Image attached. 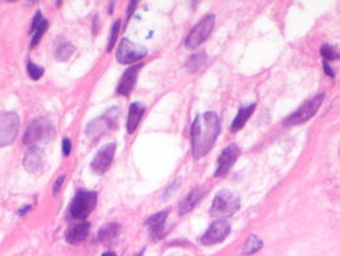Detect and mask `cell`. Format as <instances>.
Returning <instances> with one entry per match:
<instances>
[{"label": "cell", "instance_id": "44dd1931", "mask_svg": "<svg viewBox=\"0 0 340 256\" xmlns=\"http://www.w3.org/2000/svg\"><path fill=\"white\" fill-rule=\"evenodd\" d=\"M205 61H206L205 51H198V53L191 55V58L187 60V64H186L187 70H188V72H191V73L196 72V71H198L199 68L203 66Z\"/></svg>", "mask_w": 340, "mask_h": 256}, {"label": "cell", "instance_id": "4dcf8cb0", "mask_svg": "<svg viewBox=\"0 0 340 256\" xmlns=\"http://www.w3.org/2000/svg\"><path fill=\"white\" fill-rule=\"evenodd\" d=\"M101 256H117V253H114L113 251H108V252H104Z\"/></svg>", "mask_w": 340, "mask_h": 256}, {"label": "cell", "instance_id": "9c48e42d", "mask_svg": "<svg viewBox=\"0 0 340 256\" xmlns=\"http://www.w3.org/2000/svg\"><path fill=\"white\" fill-rule=\"evenodd\" d=\"M147 49L144 45L135 44L128 39H123L117 51V60L122 64H132L135 60L144 58Z\"/></svg>", "mask_w": 340, "mask_h": 256}, {"label": "cell", "instance_id": "7c38bea8", "mask_svg": "<svg viewBox=\"0 0 340 256\" xmlns=\"http://www.w3.org/2000/svg\"><path fill=\"white\" fill-rule=\"evenodd\" d=\"M240 155L241 150L236 145H229L228 147H225L218 159V168H216L215 176L216 177L226 176Z\"/></svg>", "mask_w": 340, "mask_h": 256}, {"label": "cell", "instance_id": "277c9868", "mask_svg": "<svg viewBox=\"0 0 340 256\" xmlns=\"http://www.w3.org/2000/svg\"><path fill=\"white\" fill-rule=\"evenodd\" d=\"M96 204H97V194L96 192L80 189L73 199L72 204H71V214L73 215V218L83 220L92 213Z\"/></svg>", "mask_w": 340, "mask_h": 256}, {"label": "cell", "instance_id": "7402d4cb", "mask_svg": "<svg viewBox=\"0 0 340 256\" xmlns=\"http://www.w3.org/2000/svg\"><path fill=\"white\" fill-rule=\"evenodd\" d=\"M262 241L258 237H256L255 235H251L250 237L246 241L245 246H243V253L245 255H252V253L257 252L262 248Z\"/></svg>", "mask_w": 340, "mask_h": 256}, {"label": "cell", "instance_id": "e0dca14e", "mask_svg": "<svg viewBox=\"0 0 340 256\" xmlns=\"http://www.w3.org/2000/svg\"><path fill=\"white\" fill-rule=\"evenodd\" d=\"M144 113H145V107L141 104V103H133V104H130L127 122L128 132H129V134H133V132L135 131V128L139 125Z\"/></svg>", "mask_w": 340, "mask_h": 256}, {"label": "cell", "instance_id": "d4e9b609", "mask_svg": "<svg viewBox=\"0 0 340 256\" xmlns=\"http://www.w3.org/2000/svg\"><path fill=\"white\" fill-rule=\"evenodd\" d=\"M27 73H28V76L32 80H39L44 75V68L41 66H38V64L29 61L27 64Z\"/></svg>", "mask_w": 340, "mask_h": 256}, {"label": "cell", "instance_id": "1f68e13d", "mask_svg": "<svg viewBox=\"0 0 340 256\" xmlns=\"http://www.w3.org/2000/svg\"><path fill=\"white\" fill-rule=\"evenodd\" d=\"M144 251H145V250H142L141 252H139V253H137V255H135V256H144Z\"/></svg>", "mask_w": 340, "mask_h": 256}, {"label": "cell", "instance_id": "83f0119b", "mask_svg": "<svg viewBox=\"0 0 340 256\" xmlns=\"http://www.w3.org/2000/svg\"><path fill=\"white\" fill-rule=\"evenodd\" d=\"M71 150H72V144H71V140L68 139V137H65V139L63 140V154L65 155V156H68V155L71 154Z\"/></svg>", "mask_w": 340, "mask_h": 256}, {"label": "cell", "instance_id": "ac0fdd59", "mask_svg": "<svg viewBox=\"0 0 340 256\" xmlns=\"http://www.w3.org/2000/svg\"><path fill=\"white\" fill-rule=\"evenodd\" d=\"M202 198V189L201 188H193L191 192L188 194L186 199L182 201L181 206H179V214L183 215V214L189 213L194 206L198 204L199 199Z\"/></svg>", "mask_w": 340, "mask_h": 256}, {"label": "cell", "instance_id": "ba28073f", "mask_svg": "<svg viewBox=\"0 0 340 256\" xmlns=\"http://www.w3.org/2000/svg\"><path fill=\"white\" fill-rule=\"evenodd\" d=\"M19 117L13 112L0 113V147L12 144L18 134Z\"/></svg>", "mask_w": 340, "mask_h": 256}, {"label": "cell", "instance_id": "4fadbf2b", "mask_svg": "<svg viewBox=\"0 0 340 256\" xmlns=\"http://www.w3.org/2000/svg\"><path fill=\"white\" fill-rule=\"evenodd\" d=\"M23 166L31 173H40L45 166V152L38 146H31L23 157Z\"/></svg>", "mask_w": 340, "mask_h": 256}, {"label": "cell", "instance_id": "5bb4252c", "mask_svg": "<svg viewBox=\"0 0 340 256\" xmlns=\"http://www.w3.org/2000/svg\"><path fill=\"white\" fill-rule=\"evenodd\" d=\"M144 67V64H137V66H133L129 67L124 73H123L122 78L119 81V85H118V92L120 95L128 96L130 93V91L134 87V83L137 81V76L139 72L141 71V68Z\"/></svg>", "mask_w": 340, "mask_h": 256}, {"label": "cell", "instance_id": "cb8c5ba5", "mask_svg": "<svg viewBox=\"0 0 340 256\" xmlns=\"http://www.w3.org/2000/svg\"><path fill=\"white\" fill-rule=\"evenodd\" d=\"M321 55L324 56L325 60H334V59H339L340 58V51H337L334 46L331 45H322L321 48Z\"/></svg>", "mask_w": 340, "mask_h": 256}, {"label": "cell", "instance_id": "7a4b0ae2", "mask_svg": "<svg viewBox=\"0 0 340 256\" xmlns=\"http://www.w3.org/2000/svg\"><path fill=\"white\" fill-rule=\"evenodd\" d=\"M54 137H55V128L53 123L46 118H36L27 125L23 142L28 146H38L39 144L51 141Z\"/></svg>", "mask_w": 340, "mask_h": 256}, {"label": "cell", "instance_id": "d6986e66", "mask_svg": "<svg viewBox=\"0 0 340 256\" xmlns=\"http://www.w3.org/2000/svg\"><path fill=\"white\" fill-rule=\"evenodd\" d=\"M255 108L256 104L250 105V107L241 108L238 114H236V117L234 118L233 123H231V131L236 132L240 131V130H242L243 125H245L246 122L248 120V118H250L251 115H252V113L255 112Z\"/></svg>", "mask_w": 340, "mask_h": 256}, {"label": "cell", "instance_id": "8fae6325", "mask_svg": "<svg viewBox=\"0 0 340 256\" xmlns=\"http://www.w3.org/2000/svg\"><path fill=\"white\" fill-rule=\"evenodd\" d=\"M115 144H108L98 150L91 163V169L97 174H104L110 168L114 159Z\"/></svg>", "mask_w": 340, "mask_h": 256}, {"label": "cell", "instance_id": "6da1fadb", "mask_svg": "<svg viewBox=\"0 0 340 256\" xmlns=\"http://www.w3.org/2000/svg\"><path fill=\"white\" fill-rule=\"evenodd\" d=\"M220 134V119L215 112L198 115L192 124V150L196 159L205 156Z\"/></svg>", "mask_w": 340, "mask_h": 256}, {"label": "cell", "instance_id": "52a82bcc", "mask_svg": "<svg viewBox=\"0 0 340 256\" xmlns=\"http://www.w3.org/2000/svg\"><path fill=\"white\" fill-rule=\"evenodd\" d=\"M214 23H215V16L208 14L205 16L193 28L191 29L189 35L186 39V46L189 49H194L201 45L213 32Z\"/></svg>", "mask_w": 340, "mask_h": 256}, {"label": "cell", "instance_id": "f1b7e54d", "mask_svg": "<svg viewBox=\"0 0 340 256\" xmlns=\"http://www.w3.org/2000/svg\"><path fill=\"white\" fill-rule=\"evenodd\" d=\"M63 182H64V176L59 177V178L56 179V183H55V186H54V194H58L59 188H60V186L63 184Z\"/></svg>", "mask_w": 340, "mask_h": 256}, {"label": "cell", "instance_id": "9a60e30c", "mask_svg": "<svg viewBox=\"0 0 340 256\" xmlns=\"http://www.w3.org/2000/svg\"><path fill=\"white\" fill-rule=\"evenodd\" d=\"M88 232H90V223L88 221H80V223L75 224L73 227L66 231L65 240L70 243L77 245V243H81L86 240Z\"/></svg>", "mask_w": 340, "mask_h": 256}, {"label": "cell", "instance_id": "484cf974", "mask_svg": "<svg viewBox=\"0 0 340 256\" xmlns=\"http://www.w3.org/2000/svg\"><path fill=\"white\" fill-rule=\"evenodd\" d=\"M46 28H48V21H46V19H44V21L41 22L40 26L38 27V29L35 31V36H33V39H32V43H31L32 46H36V44H38L39 41L41 40V38H43L44 32L46 31Z\"/></svg>", "mask_w": 340, "mask_h": 256}, {"label": "cell", "instance_id": "30bf717a", "mask_svg": "<svg viewBox=\"0 0 340 256\" xmlns=\"http://www.w3.org/2000/svg\"><path fill=\"white\" fill-rule=\"evenodd\" d=\"M230 233V224L228 220L219 219L211 224L209 230L206 231L205 235L202 236L201 242L203 245H215V243L221 242L226 238V236Z\"/></svg>", "mask_w": 340, "mask_h": 256}, {"label": "cell", "instance_id": "2e32d148", "mask_svg": "<svg viewBox=\"0 0 340 256\" xmlns=\"http://www.w3.org/2000/svg\"><path fill=\"white\" fill-rule=\"evenodd\" d=\"M167 214H169L167 211H161V213L155 214L154 216L147 219V227H149L150 233L154 238H161L164 235L165 220L167 218Z\"/></svg>", "mask_w": 340, "mask_h": 256}, {"label": "cell", "instance_id": "f546056e", "mask_svg": "<svg viewBox=\"0 0 340 256\" xmlns=\"http://www.w3.org/2000/svg\"><path fill=\"white\" fill-rule=\"evenodd\" d=\"M324 70H325V73H326L327 76H330V77H334V72H332L331 67H330L329 63H327L326 60H324Z\"/></svg>", "mask_w": 340, "mask_h": 256}, {"label": "cell", "instance_id": "5b68a950", "mask_svg": "<svg viewBox=\"0 0 340 256\" xmlns=\"http://www.w3.org/2000/svg\"><path fill=\"white\" fill-rule=\"evenodd\" d=\"M325 93H320L316 95L315 98H312L311 100H307L304 104L300 105L297 110H295L293 114H290L287 119L284 120L283 124L285 127H293V125H298L304 123L305 120L311 119L315 114L317 113L319 108L321 107L322 102H324Z\"/></svg>", "mask_w": 340, "mask_h": 256}, {"label": "cell", "instance_id": "3957f363", "mask_svg": "<svg viewBox=\"0 0 340 256\" xmlns=\"http://www.w3.org/2000/svg\"><path fill=\"white\" fill-rule=\"evenodd\" d=\"M241 208L240 198L234 192L223 189L215 196L211 205L210 214L214 218H225L230 216Z\"/></svg>", "mask_w": 340, "mask_h": 256}, {"label": "cell", "instance_id": "603a6c76", "mask_svg": "<svg viewBox=\"0 0 340 256\" xmlns=\"http://www.w3.org/2000/svg\"><path fill=\"white\" fill-rule=\"evenodd\" d=\"M75 51H76V49L72 44L64 43V44H61V45L58 46V49H56V51H55V56L58 60L65 61V60H68V59H70L73 54H75Z\"/></svg>", "mask_w": 340, "mask_h": 256}, {"label": "cell", "instance_id": "8992f818", "mask_svg": "<svg viewBox=\"0 0 340 256\" xmlns=\"http://www.w3.org/2000/svg\"><path fill=\"white\" fill-rule=\"evenodd\" d=\"M118 115H119V110L114 108V109H110L103 117L93 119L92 122L88 123L87 130H86L87 136L92 140H97L101 136H104L107 132H109L113 127L117 125Z\"/></svg>", "mask_w": 340, "mask_h": 256}, {"label": "cell", "instance_id": "4316f807", "mask_svg": "<svg viewBox=\"0 0 340 256\" xmlns=\"http://www.w3.org/2000/svg\"><path fill=\"white\" fill-rule=\"evenodd\" d=\"M119 28H120V21H115V23L113 24L112 28V34H110V39H109V44H108V51L112 50V48L114 46L115 41H117L118 34H119Z\"/></svg>", "mask_w": 340, "mask_h": 256}, {"label": "cell", "instance_id": "ffe728a7", "mask_svg": "<svg viewBox=\"0 0 340 256\" xmlns=\"http://www.w3.org/2000/svg\"><path fill=\"white\" fill-rule=\"evenodd\" d=\"M118 233H119V226L115 223H109L100 230V232H98V240H100V242L109 245L113 241L117 240Z\"/></svg>", "mask_w": 340, "mask_h": 256}]
</instances>
